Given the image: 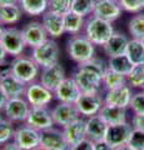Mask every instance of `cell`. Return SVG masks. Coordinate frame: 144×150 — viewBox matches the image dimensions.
<instances>
[{
  "label": "cell",
  "instance_id": "6da1fadb",
  "mask_svg": "<svg viewBox=\"0 0 144 150\" xmlns=\"http://www.w3.org/2000/svg\"><path fill=\"white\" fill-rule=\"evenodd\" d=\"M106 69H108V63L98 58H93L78 65L72 76L77 81L82 93L95 94L100 93V88L103 86L101 79Z\"/></svg>",
  "mask_w": 144,
  "mask_h": 150
},
{
  "label": "cell",
  "instance_id": "7a4b0ae2",
  "mask_svg": "<svg viewBox=\"0 0 144 150\" xmlns=\"http://www.w3.org/2000/svg\"><path fill=\"white\" fill-rule=\"evenodd\" d=\"M67 54L77 65L95 58V45L84 34L72 35L67 41Z\"/></svg>",
  "mask_w": 144,
  "mask_h": 150
},
{
  "label": "cell",
  "instance_id": "3957f363",
  "mask_svg": "<svg viewBox=\"0 0 144 150\" xmlns=\"http://www.w3.org/2000/svg\"><path fill=\"white\" fill-rule=\"evenodd\" d=\"M114 31L115 30H114L113 23L90 15L87 19L83 34L95 46H101L103 48L106 41L110 39V36L114 34Z\"/></svg>",
  "mask_w": 144,
  "mask_h": 150
},
{
  "label": "cell",
  "instance_id": "277c9868",
  "mask_svg": "<svg viewBox=\"0 0 144 150\" xmlns=\"http://www.w3.org/2000/svg\"><path fill=\"white\" fill-rule=\"evenodd\" d=\"M11 73L15 76L25 83L26 85L30 83L38 81L40 75V67L36 64L30 55H19L13 58V60L9 64Z\"/></svg>",
  "mask_w": 144,
  "mask_h": 150
},
{
  "label": "cell",
  "instance_id": "5b68a950",
  "mask_svg": "<svg viewBox=\"0 0 144 150\" xmlns=\"http://www.w3.org/2000/svg\"><path fill=\"white\" fill-rule=\"evenodd\" d=\"M30 56L40 67V69L49 68L59 63L60 59V48L55 39L45 40L43 44L31 49Z\"/></svg>",
  "mask_w": 144,
  "mask_h": 150
},
{
  "label": "cell",
  "instance_id": "8992f818",
  "mask_svg": "<svg viewBox=\"0 0 144 150\" xmlns=\"http://www.w3.org/2000/svg\"><path fill=\"white\" fill-rule=\"evenodd\" d=\"M0 43L3 44L8 55L13 56V58L21 55L26 48L21 29H18L15 26L4 28L1 35H0Z\"/></svg>",
  "mask_w": 144,
  "mask_h": 150
},
{
  "label": "cell",
  "instance_id": "52a82bcc",
  "mask_svg": "<svg viewBox=\"0 0 144 150\" xmlns=\"http://www.w3.org/2000/svg\"><path fill=\"white\" fill-rule=\"evenodd\" d=\"M0 88L8 99L24 96L26 84L19 80L11 73L10 67H0Z\"/></svg>",
  "mask_w": 144,
  "mask_h": 150
},
{
  "label": "cell",
  "instance_id": "ba28073f",
  "mask_svg": "<svg viewBox=\"0 0 144 150\" xmlns=\"http://www.w3.org/2000/svg\"><path fill=\"white\" fill-rule=\"evenodd\" d=\"M30 104L24 96L20 98H13V99H8L5 106L3 109L4 118L9 119L13 123L23 124L25 123L28 119L30 111Z\"/></svg>",
  "mask_w": 144,
  "mask_h": 150
},
{
  "label": "cell",
  "instance_id": "9c48e42d",
  "mask_svg": "<svg viewBox=\"0 0 144 150\" xmlns=\"http://www.w3.org/2000/svg\"><path fill=\"white\" fill-rule=\"evenodd\" d=\"M24 98L30 106H49L50 103L55 99L54 91L45 88L43 84L39 83V80L28 84Z\"/></svg>",
  "mask_w": 144,
  "mask_h": 150
},
{
  "label": "cell",
  "instance_id": "30bf717a",
  "mask_svg": "<svg viewBox=\"0 0 144 150\" xmlns=\"http://www.w3.org/2000/svg\"><path fill=\"white\" fill-rule=\"evenodd\" d=\"M13 142H15L23 150H33L40 146V131L23 123L15 128Z\"/></svg>",
  "mask_w": 144,
  "mask_h": 150
},
{
  "label": "cell",
  "instance_id": "8fae6325",
  "mask_svg": "<svg viewBox=\"0 0 144 150\" xmlns=\"http://www.w3.org/2000/svg\"><path fill=\"white\" fill-rule=\"evenodd\" d=\"M40 146L46 150H69V144L64 137L63 129L58 126L40 131Z\"/></svg>",
  "mask_w": 144,
  "mask_h": 150
},
{
  "label": "cell",
  "instance_id": "7c38bea8",
  "mask_svg": "<svg viewBox=\"0 0 144 150\" xmlns=\"http://www.w3.org/2000/svg\"><path fill=\"white\" fill-rule=\"evenodd\" d=\"M52 115L54 125L62 129L75 121L78 118H80V112H79L77 105L70 104V103H58L52 109Z\"/></svg>",
  "mask_w": 144,
  "mask_h": 150
},
{
  "label": "cell",
  "instance_id": "4fadbf2b",
  "mask_svg": "<svg viewBox=\"0 0 144 150\" xmlns=\"http://www.w3.org/2000/svg\"><path fill=\"white\" fill-rule=\"evenodd\" d=\"M25 123L39 131L55 126L52 109H49V106H31Z\"/></svg>",
  "mask_w": 144,
  "mask_h": 150
},
{
  "label": "cell",
  "instance_id": "5bb4252c",
  "mask_svg": "<svg viewBox=\"0 0 144 150\" xmlns=\"http://www.w3.org/2000/svg\"><path fill=\"white\" fill-rule=\"evenodd\" d=\"M75 105L79 112H80V116L87 119L89 116L99 114L101 106L104 105V96H101L100 93H95V94L82 93V95L75 103Z\"/></svg>",
  "mask_w": 144,
  "mask_h": 150
},
{
  "label": "cell",
  "instance_id": "9a60e30c",
  "mask_svg": "<svg viewBox=\"0 0 144 150\" xmlns=\"http://www.w3.org/2000/svg\"><path fill=\"white\" fill-rule=\"evenodd\" d=\"M132 131H133V126L129 121L109 125L104 140L109 145H111L114 149H117L119 146L128 144V140L131 138Z\"/></svg>",
  "mask_w": 144,
  "mask_h": 150
},
{
  "label": "cell",
  "instance_id": "2e32d148",
  "mask_svg": "<svg viewBox=\"0 0 144 150\" xmlns=\"http://www.w3.org/2000/svg\"><path fill=\"white\" fill-rule=\"evenodd\" d=\"M21 33L26 43V46H29L31 49L43 44L45 40L49 39V35L45 30L43 23L38 20H33L25 24L21 28Z\"/></svg>",
  "mask_w": 144,
  "mask_h": 150
},
{
  "label": "cell",
  "instance_id": "e0dca14e",
  "mask_svg": "<svg viewBox=\"0 0 144 150\" xmlns=\"http://www.w3.org/2000/svg\"><path fill=\"white\" fill-rule=\"evenodd\" d=\"M122 14L123 9L119 4V0H95L93 16L114 23L122 16Z\"/></svg>",
  "mask_w": 144,
  "mask_h": 150
},
{
  "label": "cell",
  "instance_id": "ac0fdd59",
  "mask_svg": "<svg viewBox=\"0 0 144 150\" xmlns=\"http://www.w3.org/2000/svg\"><path fill=\"white\" fill-rule=\"evenodd\" d=\"M82 95V90L79 89L77 81L74 80L73 76H67L60 83V85L54 90L55 100L58 103H70L75 104L78 99Z\"/></svg>",
  "mask_w": 144,
  "mask_h": 150
},
{
  "label": "cell",
  "instance_id": "d6986e66",
  "mask_svg": "<svg viewBox=\"0 0 144 150\" xmlns=\"http://www.w3.org/2000/svg\"><path fill=\"white\" fill-rule=\"evenodd\" d=\"M65 78H67L65 68L60 63H58V64L53 65V67L44 68L40 70L39 83H41L45 88H48L49 90L54 91Z\"/></svg>",
  "mask_w": 144,
  "mask_h": 150
},
{
  "label": "cell",
  "instance_id": "ffe728a7",
  "mask_svg": "<svg viewBox=\"0 0 144 150\" xmlns=\"http://www.w3.org/2000/svg\"><path fill=\"white\" fill-rule=\"evenodd\" d=\"M132 96H133L132 88L128 84H125V85L120 86L118 89L106 91L104 94V104L128 109L132 100Z\"/></svg>",
  "mask_w": 144,
  "mask_h": 150
},
{
  "label": "cell",
  "instance_id": "44dd1931",
  "mask_svg": "<svg viewBox=\"0 0 144 150\" xmlns=\"http://www.w3.org/2000/svg\"><path fill=\"white\" fill-rule=\"evenodd\" d=\"M41 23H43L50 39L57 40L65 33V29H64V18L53 11H49V10L45 11L41 15Z\"/></svg>",
  "mask_w": 144,
  "mask_h": 150
},
{
  "label": "cell",
  "instance_id": "7402d4cb",
  "mask_svg": "<svg viewBox=\"0 0 144 150\" xmlns=\"http://www.w3.org/2000/svg\"><path fill=\"white\" fill-rule=\"evenodd\" d=\"M63 133L69 144V146L79 143L80 140L87 138V119L83 118V116L78 118L75 121L64 126Z\"/></svg>",
  "mask_w": 144,
  "mask_h": 150
},
{
  "label": "cell",
  "instance_id": "603a6c76",
  "mask_svg": "<svg viewBox=\"0 0 144 150\" xmlns=\"http://www.w3.org/2000/svg\"><path fill=\"white\" fill-rule=\"evenodd\" d=\"M108 126L109 125L105 123L99 114L89 116V118H87V138H89L94 143L104 140Z\"/></svg>",
  "mask_w": 144,
  "mask_h": 150
},
{
  "label": "cell",
  "instance_id": "cb8c5ba5",
  "mask_svg": "<svg viewBox=\"0 0 144 150\" xmlns=\"http://www.w3.org/2000/svg\"><path fill=\"white\" fill-rule=\"evenodd\" d=\"M129 38L119 31H114V34L110 36V39L106 41L105 45L103 46L104 53L110 56H117V55H123L127 51V46L129 43Z\"/></svg>",
  "mask_w": 144,
  "mask_h": 150
},
{
  "label": "cell",
  "instance_id": "d4e9b609",
  "mask_svg": "<svg viewBox=\"0 0 144 150\" xmlns=\"http://www.w3.org/2000/svg\"><path fill=\"white\" fill-rule=\"evenodd\" d=\"M21 15H23V10L19 4L0 5V24L4 28L18 24L21 19Z\"/></svg>",
  "mask_w": 144,
  "mask_h": 150
},
{
  "label": "cell",
  "instance_id": "484cf974",
  "mask_svg": "<svg viewBox=\"0 0 144 150\" xmlns=\"http://www.w3.org/2000/svg\"><path fill=\"white\" fill-rule=\"evenodd\" d=\"M99 115L103 118V120L108 125L120 124V123L128 121L127 109H124V108H118V106H111V105L104 104L99 111Z\"/></svg>",
  "mask_w": 144,
  "mask_h": 150
},
{
  "label": "cell",
  "instance_id": "4316f807",
  "mask_svg": "<svg viewBox=\"0 0 144 150\" xmlns=\"http://www.w3.org/2000/svg\"><path fill=\"white\" fill-rule=\"evenodd\" d=\"M64 29L65 33L69 35H78L82 34L84 31L85 28V23H87V18L79 15V14L70 11L67 15H64Z\"/></svg>",
  "mask_w": 144,
  "mask_h": 150
},
{
  "label": "cell",
  "instance_id": "83f0119b",
  "mask_svg": "<svg viewBox=\"0 0 144 150\" xmlns=\"http://www.w3.org/2000/svg\"><path fill=\"white\" fill-rule=\"evenodd\" d=\"M49 0H19V5L23 13L29 16H41L48 11Z\"/></svg>",
  "mask_w": 144,
  "mask_h": 150
},
{
  "label": "cell",
  "instance_id": "f1b7e54d",
  "mask_svg": "<svg viewBox=\"0 0 144 150\" xmlns=\"http://www.w3.org/2000/svg\"><path fill=\"white\" fill-rule=\"evenodd\" d=\"M106 63H108V68L110 70H113L115 73H119L122 75H125V76L131 73L132 68L134 67L125 54L117 55V56H110V58H108V62Z\"/></svg>",
  "mask_w": 144,
  "mask_h": 150
},
{
  "label": "cell",
  "instance_id": "f546056e",
  "mask_svg": "<svg viewBox=\"0 0 144 150\" xmlns=\"http://www.w3.org/2000/svg\"><path fill=\"white\" fill-rule=\"evenodd\" d=\"M125 55L129 58L133 65L144 64V44L142 40L131 39L127 46Z\"/></svg>",
  "mask_w": 144,
  "mask_h": 150
},
{
  "label": "cell",
  "instance_id": "4dcf8cb0",
  "mask_svg": "<svg viewBox=\"0 0 144 150\" xmlns=\"http://www.w3.org/2000/svg\"><path fill=\"white\" fill-rule=\"evenodd\" d=\"M103 86L106 91L108 90H114V89H118L120 86H123L127 84V76L122 75L119 73H115L113 70H110L109 68L106 69V71L103 75Z\"/></svg>",
  "mask_w": 144,
  "mask_h": 150
},
{
  "label": "cell",
  "instance_id": "1f68e13d",
  "mask_svg": "<svg viewBox=\"0 0 144 150\" xmlns=\"http://www.w3.org/2000/svg\"><path fill=\"white\" fill-rule=\"evenodd\" d=\"M128 31L132 39L143 40L144 39V13L133 14L128 21Z\"/></svg>",
  "mask_w": 144,
  "mask_h": 150
},
{
  "label": "cell",
  "instance_id": "d6a6232c",
  "mask_svg": "<svg viewBox=\"0 0 144 150\" xmlns=\"http://www.w3.org/2000/svg\"><path fill=\"white\" fill-rule=\"evenodd\" d=\"M127 84L132 89H144V64L134 65L127 75Z\"/></svg>",
  "mask_w": 144,
  "mask_h": 150
},
{
  "label": "cell",
  "instance_id": "836d02e7",
  "mask_svg": "<svg viewBox=\"0 0 144 150\" xmlns=\"http://www.w3.org/2000/svg\"><path fill=\"white\" fill-rule=\"evenodd\" d=\"M14 133H15V128H14V123L6 118L0 119V146L9 142H13Z\"/></svg>",
  "mask_w": 144,
  "mask_h": 150
},
{
  "label": "cell",
  "instance_id": "e575fe53",
  "mask_svg": "<svg viewBox=\"0 0 144 150\" xmlns=\"http://www.w3.org/2000/svg\"><path fill=\"white\" fill-rule=\"evenodd\" d=\"M94 6H95V0H73L72 11L84 18H89L90 15H93Z\"/></svg>",
  "mask_w": 144,
  "mask_h": 150
},
{
  "label": "cell",
  "instance_id": "d590c367",
  "mask_svg": "<svg viewBox=\"0 0 144 150\" xmlns=\"http://www.w3.org/2000/svg\"><path fill=\"white\" fill-rule=\"evenodd\" d=\"M72 6L73 0H49L48 10L64 16L72 11Z\"/></svg>",
  "mask_w": 144,
  "mask_h": 150
},
{
  "label": "cell",
  "instance_id": "8d00e7d4",
  "mask_svg": "<svg viewBox=\"0 0 144 150\" xmlns=\"http://www.w3.org/2000/svg\"><path fill=\"white\" fill-rule=\"evenodd\" d=\"M129 108H131V110L133 111L134 115H143L144 114V91L143 90L133 93Z\"/></svg>",
  "mask_w": 144,
  "mask_h": 150
},
{
  "label": "cell",
  "instance_id": "74e56055",
  "mask_svg": "<svg viewBox=\"0 0 144 150\" xmlns=\"http://www.w3.org/2000/svg\"><path fill=\"white\" fill-rule=\"evenodd\" d=\"M123 11L138 14L144 10V0H119Z\"/></svg>",
  "mask_w": 144,
  "mask_h": 150
},
{
  "label": "cell",
  "instance_id": "f35d334b",
  "mask_svg": "<svg viewBox=\"0 0 144 150\" xmlns=\"http://www.w3.org/2000/svg\"><path fill=\"white\" fill-rule=\"evenodd\" d=\"M127 145L134 150H144V131L133 129Z\"/></svg>",
  "mask_w": 144,
  "mask_h": 150
},
{
  "label": "cell",
  "instance_id": "ab89813d",
  "mask_svg": "<svg viewBox=\"0 0 144 150\" xmlns=\"http://www.w3.org/2000/svg\"><path fill=\"white\" fill-rule=\"evenodd\" d=\"M94 145L95 143L93 140H90L89 138H85L80 140L79 143L69 146V150H94Z\"/></svg>",
  "mask_w": 144,
  "mask_h": 150
},
{
  "label": "cell",
  "instance_id": "60d3db41",
  "mask_svg": "<svg viewBox=\"0 0 144 150\" xmlns=\"http://www.w3.org/2000/svg\"><path fill=\"white\" fill-rule=\"evenodd\" d=\"M131 124L133 126V129L144 131V114L143 115H133Z\"/></svg>",
  "mask_w": 144,
  "mask_h": 150
},
{
  "label": "cell",
  "instance_id": "b9f144b4",
  "mask_svg": "<svg viewBox=\"0 0 144 150\" xmlns=\"http://www.w3.org/2000/svg\"><path fill=\"white\" fill-rule=\"evenodd\" d=\"M94 150H115L111 145H109L105 140H100V142H96L94 145Z\"/></svg>",
  "mask_w": 144,
  "mask_h": 150
},
{
  "label": "cell",
  "instance_id": "7bdbcfd3",
  "mask_svg": "<svg viewBox=\"0 0 144 150\" xmlns=\"http://www.w3.org/2000/svg\"><path fill=\"white\" fill-rule=\"evenodd\" d=\"M1 150H23L15 142H9L1 146Z\"/></svg>",
  "mask_w": 144,
  "mask_h": 150
},
{
  "label": "cell",
  "instance_id": "ee69618b",
  "mask_svg": "<svg viewBox=\"0 0 144 150\" xmlns=\"http://www.w3.org/2000/svg\"><path fill=\"white\" fill-rule=\"evenodd\" d=\"M8 53L5 51V49H4L3 44L0 43V67H3L4 64L6 63V58H8Z\"/></svg>",
  "mask_w": 144,
  "mask_h": 150
},
{
  "label": "cell",
  "instance_id": "f6af8a7d",
  "mask_svg": "<svg viewBox=\"0 0 144 150\" xmlns=\"http://www.w3.org/2000/svg\"><path fill=\"white\" fill-rule=\"evenodd\" d=\"M6 101H8V98H6L5 94H4V91L1 90V88H0V111H3Z\"/></svg>",
  "mask_w": 144,
  "mask_h": 150
},
{
  "label": "cell",
  "instance_id": "bcb514c9",
  "mask_svg": "<svg viewBox=\"0 0 144 150\" xmlns=\"http://www.w3.org/2000/svg\"><path fill=\"white\" fill-rule=\"evenodd\" d=\"M6 4H19V0H0V5H6Z\"/></svg>",
  "mask_w": 144,
  "mask_h": 150
},
{
  "label": "cell",
  "instance_id": "7dc6e473",
  "mask_svg": "<svg viewBox=\"0 0 144 150\" xmlns=\"http://www.w3.org/2000/svg\"><path fill=\"white\" fill-rule=\"evenodd\" d=\"M115 150H134V149H132L131 146H128V145H123V146H119Z\"/></svg>",
  "mask_w": 144,
  "mask_h": 150
},
{
  "label": "cell",
  "instance_id": "c3c4849f",
  "mask_svg": "<svg viewBox=\"0 0 144 150\" xmlns=\"http://www.w3.org/2000/svg\"><path fill=\"white\" fill-rule=\"evenodd\" d=\"M33 150H46V149H44L43 146H38V148H35V149H33Z\"/></svg>",
  "mask_w": 144,
  "mask_h": 150
},
{
  "label": "cell",
  "instance_id": "681fc988",
  "mask_svg": "<svg viewBox=\"0 0 144 150\" xmlns=\"http://www.w3.org/2000/svg\"><path fill=\"white\" fill-rule=\"evenodd\" d=\"M3 30H4V26L0 24V35H1V33H3Z\"/></svg>",
  "mask_w": 144,
  "mask_h": 150
},
{
  "label": "cell",
  "instance_id": "f907efd6",
  "mask_svg": "<svg viewBox=\"0 0 144 150\" xmlns=\"http://www.w3.org/2000/svg\"><path fill=\"white\" fill-rule=\"evenodd\" d=\"M1 118H3V116H1V114H0V119H1Z\"/></svg>",
  "mask_w": 144,
  "mask_h": 150
},
{
  "label": "cell",
  "instance_id": "816d5d0a",
  "mask_svg": "<svg viewBox=\"0 0 144 150\" xmlns=\"http://www.w3.org/2000/svg\"><path fill=\"white\" fill-rule=\"evenodd\" d=\"M142 41H143V44H144V39H143V40H142Z\"/></svg>",
  "mask_w": 144,
  "mask_h": 150
},
{
  "label": "cell",
  "instance_id": "f5cc1de1",
  "mask_svg": "<svg viewBox=\"0 0 144 150\" xmlns=\"http://www.w3.org/2000/svg\"><path fill=\"white\" fill-rule=\"evenodd\" d=\"M0 150H1V146H0Z\"/></svg>",
  "mask_w": 144,
  "mask_h": 150
},
{
  "label": "cell",
  "instance_id": "db71d44e",
  "mask_svg": "<svg viewBox=\"0 0 144 150\" xmlns=\"http://www.w3.org/2000/svg\"><path fill=\"white\" fill-rule=\"evenodd\" d=\"M143 91H144V89H143Z\"/></svg>",
  "mask_w": 144,
  "mask_h": 150
}]
</instances>
